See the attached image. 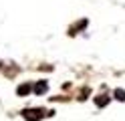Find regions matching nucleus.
I'll list each match as a JSON object with an SVG mask.
<instances>
[{
	"instance_id": "4",
	"label": "nucleus",
	"mask_w": 125,
	"mask_h": 121,
	"mask_svg": "<svg viewBox=\"0 0 125 121\" xmlns=\"http://www.w3.org/2000/svg\"><path fill=\"white\" fill-rule=\"evenodd\" d=\"M115 99L125 101V91H123V89H115Z\"/></svg>"
},
{
	"instance_id": "5",
	"label": "nucleus",
	"mask_w": 125,
	"mask_h": 121,
	"mask_svg": "<svg viewBox=\"0 0 125 121\" xmlns=\"http://www.w3.org/2000/svg\"><path fill=\"white\" fill-rule=\"evenodd\" d=\"M28 91H30V87H28V85H20V87L16 89V93H18V95H26Z\"/></svg>"
},
{
	"instance_id": "2",
	"label": "nucleus",
	"mask_w": 125,
	"mask_h": 121,
	"mask_svg": "<svg viewBox=\"0 0 125 121\" xmlns=\"http://www.w3.org/2000/svg\"><path fill=\"white\" fill-rule=\"evenodd\" d=\"M107 101H109V97H107V95H99L97 99H95V103L99 105V107H103V105H107Z\"/></svg>"
},
{
	"instance_id": "3",
	"label": "nucleus",
	"mask_w": 125,
	"mask_h": 121,
	"mask_svg": "<svg viewBox=\"0 0 125 121\" xmlns=\"http://www.w3.org/2000/svg\"><path fill=\"white\" fill-rule=\"evenodd\" d=\"M46 89H49V85H46L44 81H42V83H36V87H34V91H36V93H44Z\"/></svg>"
},
{
	"instance_id": "1",
	"label": "nucleus",
	"mask_w": 125,
	"mask_h": 121,
	"mask_svg": "<svg viewBox=\"0 0 125 121\" xmlns=\"http://www.w3.org/2000/svg\"><path fill=\"white\" fill-rule=\"evenodd\" d=\"M42 109H26V111H22V117H24L26 121H38L42 117Z\"/></svg>"
}]
</instances>
